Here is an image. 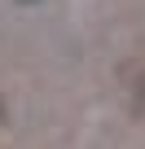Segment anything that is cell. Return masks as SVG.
I'll use <instances>...</instances> for the list:
<instances>
[{
    "instance_id": "obj_1",
    "label": "cell",
    "mask_w": 145,
    "mask_h": 149,
    "mask_svg": "<svg viewBox=\"0 0 145 149\" xmlns=\"http://www.w3.org/2000/svg\"><path fill=\"white\" fill-rule=\"evenodd\" d=\"M127 97H132L136 110H145V61L127 66Z\"/></svg>"
},
{
    "instance_id": "obj_2",
    "label": "cell",
    "mask_w": 145,
    "mask_h": 149,
    "mask_svg": "<svg viewBox=\"0 0 145 149\" xmlns=\"http://www.w3.org/2000/svg\"><path fill=\"white\" fill-rule=\"evenodd\" d=\"M0 123H5V97H0Z\"/></svg>"
}]
</instances>
